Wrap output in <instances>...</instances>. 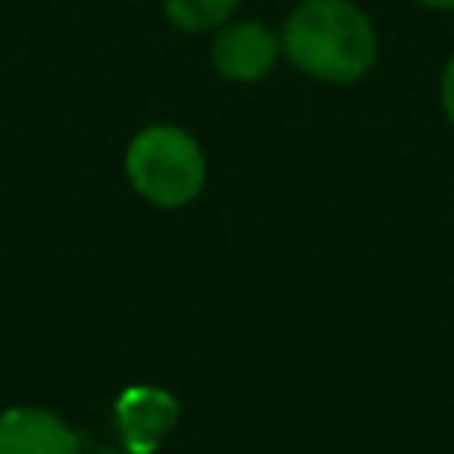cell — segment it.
Wrapping results in <instances>:
<instances>
[{
  "label": "cell",
  "instance_id": "obj_2",
  "mask_svg": "<svg viewBox=\"0 0 454 454\" xmlns=\"http://www.w3.org/2000/svg\"><path fill=\"white\" fill-rule=\"evenodd\" d=\"M128 184L160 209H181L206 188V153L177 124H149L124 149Z\"/></svg>",
  "mask_w": 454,
  "mask_h": 454
},
{
  "label": "cell",
  "instance_id": "obj_3",
  "mask_svg": "<svg viewBox=\"0 0 454 454\" xmlns=\"http://www.w3.org/2000/svg\"><path fill=\"white\" fill-rule=\"evenodd\" d=\"M280 57H284L280 32L270 28L266 21H255V18L223 21L213 32V43H209L213 71L220 78H227V82H241V85L262 82L277 67Z\"/></svg>",
  "mask_w": 454,
  "mask_h": 454
},
{
  "label": "cell",
  "instance_id": "obj_8",
  "mask_svg": "<svg viewBox=\"0 0 454 454\" xmlns=\"http://www.w3.org/2000/svg\"><path fill=\"white\" fill-rule=\"evenodd\" d=\"M426 11H454V0H415Z\"/></svg>",
  "mask_w": 454,
  "mask_h": 454
},
{
  "label": "cell",
  "instance_id": "obj_4",
  "mask_svg": "<svg viewBox=\"0 0 454 454\" xmlns=\"http://www.w3.org/2000/svg\"><path fill=\"white\" fill-rule=\"evenodd\" d=\"M114 415L121 426L124 450L153 454L177 422V401H174V394H167L160 387H128L117 397Z\"/></svg>",
  "mask_w": 454,
  "mask_h": 454
},
{
  "label": "cell",
  "instance_id": "obj_9",
  "mask_svg": "<svg viewBox=\"0 0 454 454\" xmlns=\"http://www.w3.org/2000/svg\"><path fill=\"white\" fill-rule=\"evenodd\" d=\"M99 454H131V450H99Z\"/></svg>",
  "mask_w": 454,
  "mask_h": 454
},
{
  "label": "cell",
  "instance_id": "obj_6",
  "mask_svg": "<svg viewBox=\"0 0 454 454\" xmlns=\"http://www.w3.org/2000/svg\"><path fill=\"white\" fill-rule=\"evenodd\" d=\"M241 0H160L163 7V18L188 32V35H199V32H216L223 21L234 18Z\"/></svg>",
  "mask_w": 454,
  "mask_h": 454
},
{
  "label": "cell",
  "instance_id": "obj_5",
  "mask_svg": "<svg viewBox=\"0 0 454 454\" xmlns=\"http://www.w3.org/2000/svg\"><path fill=\"white\" fill-rule=\"evenodd\" d=\"M0 454H82L78 433L46 408L0 411Z\"/></svg>",
  "mask_w": 454,
  "mask_h": 454
},
{
  "label": "cell",
  "instance_id": "obj_7",
  "mask_svg": "<svg viewBox=\"0 0 454 454\" xmlns=\"http://www.w3.org/2000/svg\"><path fill=\"white\" fill-rule=\"evenodd\" d=\"M440 110L454 124V53L447 57V64L440 71Z\"/></svg>",
  "mask_w": 454,
  "mask_h": 454
},
{
  "label": "cell",
  "instance_id": "obj_1",
  "mask_svg": "<svg viewBox=\"0 0 454 454\" xmlns=\"http://www.w3.org/2000/svg\"><path fill=\"white\" fill-rule=\"evenodd\" d=\"M284 60L323 85H358L380 60V35L355 0H298L280 25Z\"/></svg>",
  "mask_w": 454,
  "mask_h": 454
}]
</instances>
